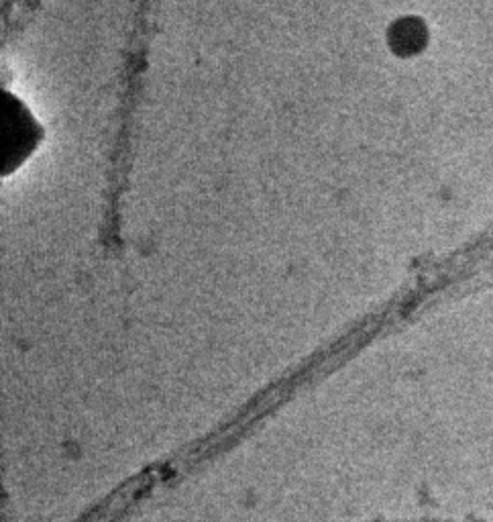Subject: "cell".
<instances>
[{"label":"cell","mask_w":493,"mask_h":522,"mask_svg":"<svg viewBox=\"0 0 493 522\" xmlns=\"http://www.w3.org/2000/svg\"><path fill=\"white\" fill-rule=\"evenodd\" d=\"M396 41L406 51H412V49H416V45H420L424 41V31L420 25H412V23L400 25L396 31Z\"/></svg>","instance_id":"obj_1"}]
</instances>
